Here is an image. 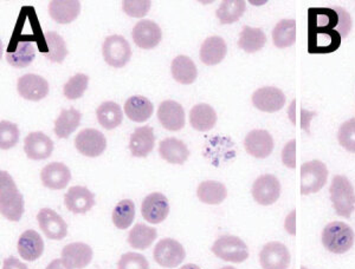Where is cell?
I'll use <instances>...</instances> for the list:
<instances>
[{"instance_id": "1", "label": "cell", "mask_w": 355, "mask_h": 269, "mask_svg": "<svg viewBox=\"0 0 355 269\" xmlns=\"http://www.w3.org/2000/svg\"><path fill=\"white\" fill-rule=\"evenodd\" d=\"M335 30L340 36H347L352 28L349 13L343 8H311L308 10V30Z\"/></svg>"}, {"instance_id": "2", "label": "cell", "mask_w": 355, "mask_h": 269, "mask_svg": "<svg viewBox=\"0 0 355 269\" xmlns=\"http://www.w3.org/2000/svg\"><path fill=\"white\" fill-rule=\"evenodd\" d=\"M0 213L8 221L18 222L24 213V198L6 171H0Z\"/></svg>"}, {"instance_id": "3", "label": "cell", "mask_w": 355, "mask_h": 269, "mask_svg": "<svg viewBox=\"0 0 355 269\" xmlns=\"http://www.w3.org/2000/svg\"><path fill=\"white\" fill-rule=\"evenodd\" d=\"M355 234L345 222H331L322 232V243L331 253L343 254L353 247Z\"/></svg>"}, {"instance_id": "4", "label": "cell", "mask_w": 355, "mask_h": 269, "mask_svg": "<svg viewBox=\"0 0 355 269\" xmlns=\"http://www.w3.org/2000/svg\"><path fill=\"white\" fill-rule=\"evenodd\" d=\"M331 201L339 216L351 217L355 208V192L347 177L336 175L331 181Z\"/></svg>"}, {"instance_id": "5", "label": "cell", "mask_w": 355, "mask_h": 269, "mask_svg": "<svg viewBox=\"0 0 355 269\" xmlns=\"http://www.w3.org/2000/svg\"><path fill=\"white\" fill-rule=\"evenodd\" d=\"M212 252L223 261L242 263L248 260L249 250L242 239L234 235H224L216 240L212 245Z\"/></svg>"}, {"instance_id": "6", "label": "cell", "mask_w": 355, "mask_h": 269, "mask_svg": "<svg viewBox=\"0 0 355 269\" xmlns=\"http://www.w3.org/2000/svg\"><path fill=\"white\" fill-rule=\"evenodd\" d=\"M102 53L107 64L120 68L125 66L130 61L132 48L125 37L113 35L105 38L102 46Z\"/></svg>"}, {"instance_id": "7", "label": "cell", "mask_w": 355, "mask_h": 269, "mask_svg": "<svg viewBox=\"0 0 355 269\" xmlns=\"http://www.w3.org/2000/svg\"><path fill=\"white\" fill-rule=\"evenodd\" d=\"M328 169L318 160L307 162L301 167V193L302 195L320 192L327 183Z\"/></svg>"}, {"instance_id": "8", "label": "cell", "mask_w": 355, "mask_h": 269, "mask_svg": "<svg viewBox=\"0 0 355 269\" xmlns=\"http://www.w3.org/2000/svg\"><path fill=\"white\" fill-rule=\"evenodd\" d=\"M340 33L335 30L309 28L308 30V53L322 55L336 51L341 45Z\"/></svg>"}, {"instance_id": "9", "label": "cell", "mask_w": 355, "mask_h": 269, "mask_svg": "<svg viewBox=\"0 0 355 269\" xmlns=\"http://www.w3.org/2000/svg\"><path fill=\"white\" fill-rule=\"evenodd\" d=\"M185 249L182 243L173 239H162L153 250L154 260L165 268H175L185 260Z\"/></svg>"}, {"instance_id": "10", "label": "cell", "mask_w": 355, "mask_h": 269, "mask_svg": "<svg viewBox=\"0 0 355 269\" xmlns=\"http://www.w3.org/2000/svg\"><path fill=\"white\" fill-rule=\"evenodd\" d=\"M251 194L259 205H274L281 196V183L279 178L270 174L259 176L252 185Z\"/></svg>"}, {"instance_id": "11", "label": "cell", "mask_w": 355, "mask_h": 269, "mask_svg": "<svg viewBox=\"0 0 355 269\" xmlns=\"http://www.w3.org/2000/svg\"><path fill=\"white\" fill-rule=\"evenodd\" d=\"M77 151L83 156L98 157L105 153L107 140L105 135L96 129H85L75 138Z\"/></svg>"}, {"instance_id": "12", "label": "cell", "mask_w": 355, "mask_h": 269, "mask_svg": "<svg viewBox=\"0 0 355 269\" xmlns=\"http://www.w3.org/2000/svg\"><path fill=\"white\" fill-rule=\"evenodd\" d=\"M259 263L263 269H288L291 253L281 242H269L259 253Z\"/></svg>"}, {"instance_id": "13", "label": "cell", "mask_w": 355, "mask_h": 269, "mask_svg": "<svg viewBox=\"0 0 355 269\" xmlns=\"http://www.w3.org/2000/svg\"><path fill=\"white\" fill-rule=\"evenodd\" d=\"M170 213L167 197L162 193H152L142 201L141 214L146 221L157 225L165 221Z\"/></svg>"}, {"instance_id": "14", "label": "cell", "mask_w": 355, "mask_h": 269, "mask_svg": "<svg viewBox=\"0 0 355 269\" xmlns=\"http://www.w3.org/2000/svg\"><path fill=\"white\" fill-rule=\"evenodd\" d=\"M254 108L263 113H276L286 104V96L282 90L274 86H266L254 91L251 97Z\"/></svg>"}, {"instance_id": "15", "label": "cell", "mask_w": 355, "mask_h": 269, "mask_svg": "<svg viewBox=\"0 0 355 269\" xmlns=\"http://www.w3.org/2000/svg\"><path fill=\"white\" fill-rule=\"evenodd\" d=\"M37 221L45 236L51 240H62L68 234V225L53 209H41L37 214Z\"/></svg>"}, {"instance_id": "16", "label": "cell", "mask_w": 355, "mask_h": 269, "mask_svg": "<svg viewBox=\"0 0 355 269\" xmlns=\"http://www.w3.org/2000/svg\"><path fill=\"white\" fill-rule=\"evenodd\" d=\"M17 90L24 100L33 102L42 101L48 96L49 83L40 75L28 73L18 80Z\"/></svg>"}, {"instance_id": "17", "label": "cell", "mask_w": 355, "mask_h": 269, "mask_svg": "<svg viewBox=\"0 0 355 269\" xmlns=\"http://www.w3.org/2000/svg\"><path fill=\"white\" fill-rule=\"evenodd\" d=\"M133 41L137 46L144 50H152L157 48L162 41V33L160 26L153 21H139L133 28Z\"/></svg>"}, {"instance_id": "18", "label": "cell", "mask_w": 355, "mask_h": 269, "mask_svg": "<svg viewBox=\"0 0 355 269\" xmlns=\"http://www.w3.org/2000/svg\"><path fill=\"white\" fill-rule=\"evenodd\" d=\"M246 153L256 158H266L274 150V140L266 130L256 129L248 133L244 140Z\"/></svg>"}, {"instance_id": "19", "label": "cell", "mask_w": 355, "mask_h": 269, "mask_svg": "<svg viewBox=\"0 0 355 269\" xmlns=\"http://www.w3.org/2000/svg\"><path fill=\"white\" fill-rule=\"evenodd\" d=\"M24 151L30 160H46L53 151V140L41 131L28 133L24 140Z\"/></svg>"}, {"instance_id": "20", "label": "cell", "mask_w": 355, "mask_h": 269, "mask_svg": "<svg viewBox=\"0 0 355 269\" xmlns=\"http://www.w3.org/2000/svg\"><path fill=\"white\" fill-rule=\"evenodd\" d=\"M157 118L170 131H179L185 127V110L178 102H162L157 109Z\"/></svg>"}, {"instance_id": "21", "label": "cell", "mask_w": 355, "mask_h": 269, "mask_svg": "<svg viewBox=\"0 0 355 269\" xmlns=\"http://www.w3.org/2000/svg\"><path fill=\"white\" fill-rule=\"evenodd\" d=\"M64 205L73 214L88 213L95 205V195L88 188L75 185L64 195Z\"/></svg>"}, {"instance_id": "22", "label": "cell", "mask_w": 355, "mask_h": 269, "mask_svg": "<svg viewBox=\"0 0 355 269\" xmlns=\"http://www.w3.org/2000/svg\"><path fill=\"white\" fill-rule=\"evenodd\" d=\"M41 181L46 188L61 190L71 181V173L64 163L53 162L42 169Z\"/></svg>"}, {"instance_id": "23", "label": "cell", "mask_w": 355, "mask_h": 269, "mask_svg": "<svg viewBox=\"0 0 355 269\" xmlns=\"http://www.w3.org/2000/svg\"><path fill=\"white\" fill-rule=\"evenodd\" d=\"M62 259L73 269H83L93 260V249L83 242H73L62 249Z\"/></svg>"}, {"instance_id": "24", "label": "cell", "mask_w": 355, "mask_h": 269, "mask_svg": "<svg viewBox=\"0 0 355 269\" xmlns=\"http://www.w3.org/2000/svg\"><path fill=\"white\" fill-rule=\"evenodd\" d=\"M17 249L21 259L26 261H36L43 255L44 241L40 234L33 229H28L19 236Z\"/></svg>"}, {"instance_id": "25", "label": "cell", "mask_w": 355, "mask_h": 269, "mask_svg": "<svg viewBox=\"0 0 355 269\" xmlns=\"http://www.w3.org/2000/svg\"><path fill=\"white\" fill-rule=\"evenodd\" d=\"M81 12V3L77 0H53L49 3V15L58 24H70Z\"/></svg>"}, {"instance_id": "26", "label": "cell", "mask_w": 355, "mask_h": 269, "mask_svg": "<svg viewBox=\"0 0 355 269\" xmlns=\"http://www.w3.org/2000/svg\"><path fill=\"white\" fill-rule=\"evenodd\" d=\"M159 154L162 160L171 165H184L190 156V150L184 142L174 137H167L159 145Z\"/></svg>"}, {"instance_id": "27", "label": "cell", "mask_w": 355, "mask_h": 269, "mask_svg": "<svg viewBox=\"0 0 355 269\" xmlns=\"http://www.w3.org/2000/svg\"><path fill=\"white\" fill-rule=\"evenodd\" d=\"M155 145V136L153 128L140 127L132 133L130 141V150L134 157H147L152 153Z\"/></svg>"}, {"instance_id": "28", "label": "cell", "mask_w": 355, "mask_h": 269, "mask_svg": "<svg viewBox=\"0 0 355 269\" xmlns=\"http://www.w3.org/2000/svg\"><path fill=\"white\" fill-rule=\"evenodd\" d=\"M227 53V46L222 37L212 36L206 38L200 48V59L206 65H217L223 62Z\"/></svg>"}, {"instance_id": "29", "label": "cell", "mask_w": 355, "mask_h": 269, "mask_svg": "<svg viewBox=\"0 0 355 269\" xmlns=\"http://www.w3.org/2000/svg\"><path fill=\"white\" fill-rule=\"evenodd\" d=\"M190 122L194 130L206 133L214 128L217 123V113L211 105L200 103L191 109Z\"/></svg>"}, {"instance_id": "30", "label": "cell", "mask_w": 355, "mask_h": 269, "mask_svg": "<svg viewBox=\"0 0 355 269\" xmlns=\"http://www.w3.org/2000/svg\"><path fill=\"white\" fill-rule=\"evenodd\" d=\"M171 71L174 80L184 85L192 84L198 76V71L194 62L190 57L182 56V55L174 58L171 65Z\"/></svg>"}, {"instance_id": "31", "label": "cell", "mask_w": 355, "mask_h": 269, "mask_svg": "<svg viewBox=\"0 0 355 269\" xmlns=\"http://www.w3.org/2000/svg\"><path fill=\"white\" fill-rule=\"evenodd\" d=\"M125 113L130 121L142 123L153 115L154 106L150 100L144 96L130 97L125 103Z\"/></svg>"}, {"instance_id": "32", "label": "cell", "mask_w": 355, "mask_h": 269, "mask_svg": "<svg viewBox=\"0 0 355 269\" xmlns=\"http://www.w3.org/2000/svg\"><path fill=\"white\" fill-rule=\"evenodd\" d=\"M82 115L77 109H62L60 116L55 121L53 131L60 138H68L80 127Z\"/></svg>"}, {"instance_id": "33", "label": "cell", "mask_w": 355, "mask_h": 269, "mask_svg": "<svg viewBox=\"0 0 355 269\" xmlns=\"http://www.w3.org/2000/svg\"><path fill=\"white\" fill-rule=\"evenodd\" d=\"M97 121L100 123L102 128L107 130H113L121 124L123 120V113H122L120 105L115 102H105L96 109Z\"/></svg>"}, {"instance_id": "34", "label": "cell", "mask_w": 355, "mask_h": 269, "mask_svg": "<svg viewBox=\"0 0 355 269\" xmlns=\"http://www.w3.org/2000/svg\"><path fill=\"white\" fill-rule=\"evenodd\" d=\"M266 43V36L262 28H250L246 25L239 33V46L245 53H257L264 48Z\"/></svg>"}, {"instance_id": "35", "label": "cell", "mask_w": 355, "mask_h": 269, "mask_svg": "<svg viewBox=\"0 0 355 269\" xmlns=\"http://www.w3.org/2000/svg\"><path fill=\"white\" fill-rule=\"evenodd\" d=\"M36 57V48L31 41H21L13 51L6 53V61L15 68H26Z\"/></svg>"}, {"instance_id": "36", "label": "cell", "mask_w": 355, "mask_h": 269, "mask_svg": "<svg viewBox=\"0 0 355 269\" xmlns=\"http://www.w3.org/2000/svg\"><path fill=\"white\" fill-rule=\"evenodd\" d=\"M197 195L202 203L220 205L227 196V190L225 185L220 182L205 181L199 185Z\"/></svg>"}, {"instance_id": "37", "label": "cell", "mask_w": 355, "mask_h": 269, "mask_svg": "<svg viewBox=\"0 0 355 269\" xmlns=\"http://www.w3.org/2000/svg\"><path fill=\"white\" fill-rule=\"evenodd\" d=\"M157 236V229L148 227L145 223H137L133 228L130 229L128 243L133 248L144 250V249L150 248V245H153Z\"/></svg>"}, {"instance_id": "38", "label": "cell", "mask_w": 355, "mask_h": 269, "mask_svg": "<svg viewBox=\"0 0 355 269\" xmlns=\"http://www.w3.org/2000/svg\"><path fill=\"white\" fill-rule=\"evenodd\" d=\"M44 41L46 46L45 58H48L53 63H63L65 57L68 56V48L62 36L53 31H48L44 33Z\"/></svg>"}, {"instance_id": "39", "label": "cell", "mask_w": 355, "mask_h": 269, "mask_svg": "<svg viewBox=\"0 0 355 269\" xmlns=\"http://www.w3.org/2000/svg\"><path fill=\"white\" fill-rule=\"evenodd\" d=\"M272 41L276 48H287L296 41V21L283 19L279 21L272 31Z\"/></svg>"}, {"instance_id": "40", "label": "cell", "mask_w": 355, "mask_h": 269, "mask_svg": "<svg viewBox=\"0 0 355 269\" xmlns=\"http://www.w3.org/2000/svg\"><path fill=\"white\" fill-rule=\"evenodd\" d=\"M245 8L244 0H225L220 3V6L216 11V16L222 24H232L242 18Z\"/></svg>"}, {"instance_id": "41", "label": "cell", "mask_w": 355, "mask_h": 269, "mask_svg": "<svg viewBox=\"0 0 355 269\" xmlns=\"http://www.w3.org/2000/svg\"><path fill=\"white\" fill-rule=\"evenodd\" d=\"M135 205L132 200H122L113 210V223L116 228L127 229L134 221Z\"/></svg>"}, {"instance_id": "42", "label": "cell", "mask_w": 355, "mask_h": 269, "mask_svg": "<svg viewBox=\"0 0 355 269\" xmlns=\"http://www.w3.org/2000/svg\"><path fill=\"white\" fill-rule=\"evenodd\" d=\"M88 84L89 77L85 73H77L65 83L63 93L68 100H78L85 95Z\"/></svg>"}, {"instance_id": "43", "label": "cell", "mask_w": 355, "mask_h": 269, "mask_svg": "<svg viewBox=\"0 0 355 269\" xmlns=\"http://www.w3.org/2000/svg\"><path fill=\"white\" fill-rule=\"evenodd\" d=\"M19 140V130L15 123L8 121L0 122V148L8 150L13 148Z\"/></svg>"}, {"instance_id": "44", "label": "cell", "mask_w": 355, "mask_h": 269, "mask_svg": "<svg viewBox=\"0 0 355 269\" xmlns=\"http://www.w3.org/2000/svg\"><path fill=\"white\" fill-rule=\"evenodd\" d=\"M338 140L343 149L355 154V118L345 122L340 127Z\"/></svg>"}, {"instance_id": "45", "label": "cell", "mask_w": 355, "mask_h": 269, "mask_svg": "<svg viewBox=\"0 0 355 269\" xmlns=\"http://www.w3.org/2000/svg\"><path fill=\"white\" fill-rule=\"evenodd\" d=\"M117 269H150V263L141 254L125 253L117 262Z\"/></svg>"}, {"instance_id": "46", "label": "cell", "mask_w": 355, "mask_h": 269, "mask_svg": "<svg viewBox=\"0 0 355 269\" xmlns=\"http://www.w3.org/2000/svg\"><path fill=\"white\" fill-rule=\"evenodd\" d=\"M150 0H125L122 3V8L127 15L133 18H142L150 11Z\"/></svg>"}, {"instance_id": "47", "label": "cell", "mask_w": 355, "mask_h": 269, "mask_svg": "<svg viewBox=\"0 0 355 269\" xmlns=\"http://www.w3.org/2000/svg\"><path fill=\"white\" fill-rule=\"evenodd\" d=\"M282 162L283 165L288 168H296V141L295 140L288 142L286 147L283 148Z\"/></svg>"}, {"instance_id": "48", "label": "cell", "mask_w": 355, "mask_h": 269, "mask_svg": "<svg viewBox=\"0 0 355 269\" xmlns=\"http://www.w3.org/2000/svg\"><path fill=\"white\" fill-rule=\"evenodd\" d=\"M3 269H28V267L16 257H10L5 259Z\"/></svg>"}, {"instance_id": "49", "label": "cell", "mask_w": 355, "mask_h": 269, "mask_svg": "<svg viewBox=\"0 0 355 269\" xmlns=\"http://www.w3.org/2000/svg\"><path fill=\"white\" fill-rule=\"evenodd\" d=\"M284 228H286L288 233L291 234V235L296 234V212H295V210H293V212L288 215L287 219H286Z\"/></svg>"}, {"instance_id": "50", "label": "cell", "mask_w": 355, "mask_h": 269, "mask_svg": "<svg viewBox=\"0 0 355 269\" xmlns=\"http://www.w3.org/2000/svg\"><path fill=\"white\" fill-rule=\"evenodd\" d=\"M46 269H73L70 268L64 261H63V259H55L53 261L49 263Z\"/></svg>"}, {"instance_id": "51", "label": "cell", "mask_w": 355, "mask_h": 269, "mask_svg": "<svg viewBox=\"0 0 355 269\" xmlns=\"http://www.w3.org/2000/svg\"><path fill=\"white\" fill-rule=\"evenodd\" d=\"M315 115H316V113H309V111L302 110V128L306 131H309V122H311V117L315 116Z\"/></svg>"}, {"instance_id": "52", "label": "cell", "mask_w": 355, "mask_h": 269, "mask_svg": "<svg viewBox=\"0 0 355 269\" xmlns=\"http://www.w3.org/2000/svg\"><path fill=\"white\" fill-rule=\"evenodd\" d=\"M295 105H296V102H293L291 103V109H289V111H288V113H289V117H291V122L294 123L295 124Z\"/></svg>"}, {"instance_id": "53", "label": "cell", "mask_w": 355, "mask_h": 269, "mask_svg": "<svg viewBox=\"0 0 355 269\" xmlns=\"http://www.w3.org/2000/svg\"><path fill=\"white\" fill-rule=\"evenodd\" d=\"M180 269H202L199 266L194 265V263H189V265L184 266Z\"/></svg>"}, {"instance_id": "54", "label": "cell", "mask_w": 355, "mask_h": 269, "mask_svg": "<svg viewBox=\"0 0 355 269\" xmlns=\"http://www.w3.org/2000/svg\"><path fill=\"white\" fill-rule=\"evenodd\" d=\"M222 269H236L234 267H231V266H226V267H223Z\"/></svg>"}, {"instance_id": "55", "label": "cell", "mask_w": 355, "mask_h": 269, "mask_svg": "<svg viewBox=\"0 0 355 269\" xmlns=\"http://www.w3.org/2000/svg\"><path fill=\"white\" fill-rule=\"evenodd\" d=\"M301 269H308V268H306V267H302V268Z\"/></svg>"}]
</instances>
